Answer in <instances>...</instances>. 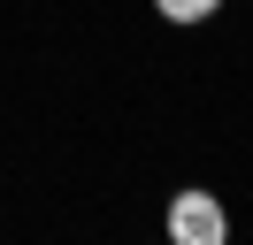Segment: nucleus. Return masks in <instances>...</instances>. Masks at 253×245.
<instances>
[{
  "label": "nucleus",
  "instance_id": "f03ea898",
  "mask_svg": "<svg viewBox=\"0 0 253 245\" xmlns=\"http://www.w3.org/2000/svg\"><path fill=\"white\" fill-rule=\"evenodd\" d=\"M161 15H169V23H207V15L222 8V0H154Z\"/></svg>",
  "mask_w": 253,
  "mask_h": 245
},
{
  "label": "nucleus",
  "instance_id": "f257e3e1",
  "mask_svg": "<svg viewBox=\"0 0 253 245\" xmlns=\"http://www.w3.org/2000/svg\"><path fill=\"white\" fill-rule=\"evenodd\" d=\"M169 238H176V245H222V238H230L222 199H215V192H176V199H169Z\"/></svg>",
  "mask_w": 253,
  "mask_h": 245
}]
</instances>
